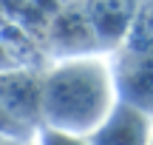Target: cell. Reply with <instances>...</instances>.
Here are the masks:
<instances>
[{
	"label": "cell",
	"instance_id": "1",
	"mask_svg": "<svg viewBox=\"0 0 153 145\" xmlns=\"http://www.w3.org/2000/svg\"><path fill=\"white\" fill-rule=\"evenodd\" d=\"M114 108L111 71L99 60H74L43 80L40 114L51 131L88 137Z\"/></svg>",
	"mask_w": 153,
	"mask_h": 145
},
{
	"label": "cell",
	"instance_id": "2",
	"mask_svg": "<svg viewBox=\"0 0 153 145\" xmlns=\"http://www.w3.org/2000/svg\"><path fill=\"white\" fill-rule=\"evenodd\" d=\"M114 94L116 102L136 108L153 117V51L150 49H125L116 51L114 60Z\"/></svg>",
	"mask_w": 153,
	"mask_h": 145
},
{
	"label": "cell",
	"instance_id": "3",
	"mask_svg": "<svg viewBox=\"0 0 153 145\" xmlns=\"http://www.w3.org/2000/svg\"><path fill=\"white\" fill-rule=\"evenodd\" d=\"M85 140L88 145H150V117L125 102H114L102 125Z\"/></svg>",
	"mask_w": 153,
	"mask_h": 145
},
{
	"label": "cell",
	"instance_id": "4",
	"mask_svg": "<svg viewBox=\"0 0 153 145\" xmlns=\"http://www.w3.org/2000/svg\"><path fill=\"white\" fill-rule=\"evenodd\" d=\"M85 14L99 49H111L128 37L133 17V0H85Z\"/></svg>",
	"mask_w": 153,
	"mask_h": 145
},
{
	"label": "cell",
	"instance_id": "5",
	"mask_svg": "<svg viewBox=\"0 0 153 145\" xmlns=\"http://www.w3.org/2000/svg\"><path fill=\"white\" fill-rule=\"evenodd\" d=\"M40 97H43V83L28 74H14V77L0 80V108L26 128L43 120Z\"/></svg>",
	"mask_w": 153,
	"mask_h": 145
},
{
	"label": "cell",
	"instance_id": "6",
	"mask_svg": "<svg viewBox=\"0 0 153 145\" xmlns=\"http://www.w3.org/2000/svg\"><path fill=\"white\" fill-rule=\"evenodd\" d=\"M128 46L131 49H150L153 51V0H133Z\"/></svg>",
	"mask_w": 153,
	"mask_h": 145
},
{
	"label": "cell",
	"instance_id": "7",
	"mask_svg": "<svg viewBox=\"0 0 153 145\" xmlns=\"http://www.w3.org/2000/svg\"><path fill=\"white\" fill-rule=\"evenodd\" d=\"M43 145H88L85 137H71V134H60V131L43 128Z\"/></svg>",
	"mask_w": 153,
	"mask_h": 145
},
{
	"label": "cell",
	"instance_id": "8",
	"mask_svg": "<svg viewBox=\"0 0 153 145\" xmlns=\"http://www.w3.org/2000/svg\"><path fill=\"white\" fill-rule=\"evenodd\" d=\"M150 145H153V140H150Z\"/></svg>",
	"mask_w": 153,
	"mask_h": 145
}]
</instances>
